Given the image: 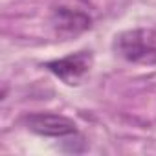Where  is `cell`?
Here are the masks:
<instances>
[{
    "label": "cell",
    "mask_w": 156,
    "mask_h": 156,
    "mask_svg": "<svg viewBox=\"0 0 156 156\" xmlns=\"http://www.w3.org/2000/svg\"><path fill=\"white\" fill-rule=\"evenodd\" d=\"M114 51L132 64L152 66L156 64V30L136 28L116 35Z\"/></svg>",
    "instance_id": "1"
},
{
    "label": "cell",
    "mask_w": 156,
    "mask_h": 156,
    "mask_svg": "<svg viewBox=\"0 0 156 156\" xmlns=\"http://www.w3.org/2000/svg\"><path fill=\"white\" fill-rule=\"evenodd\" d=\"M92 53L90 51H77V53H70L62 59H55V61H50L44 64L46 70H50L55 77L70 87H77L81 85L90 70H92Z\"/></svg>",
    "instance_id": "2"
},
{
    "label": "cell",
    "mask_w": 156,
    "mask_h": 156,
    "mask_svg": "<svg viewBox=\"0 0 156 156\" xmlns=\"http://www.w3.org/2000/svg\"><path fill=\"white\" fill-rule=\"evenodd\" d=\"M26 125L31 132L46 138H68L77 134L75 123L61 114H48V112L30 114L26 118Z\"/></svg>",
    "instance_id": "3"
},
{
    "label": "cell",
    "mask_w": 156,
    "mask_h": 156,
    "mask_svg": "<svg viewBox=\"0 0 156 156\" xmlns=\"http://www.w3.org/2000/svg\"><path fill=\"white\" fill-rule=\"evenodd\" d=\"M51 24L59 35H77L90 28V17L77 9L55 8L51 13Z\"/></svg>",
    "instance_id": "4"
}]
</instances>
